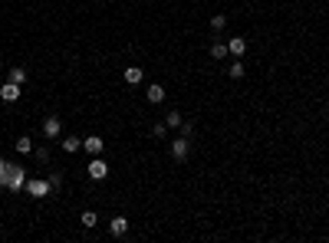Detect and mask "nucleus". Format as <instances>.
<instances>
[{
    "label": "nucleus",
    "instance_id": "nucleus-24",
    "mask_svg": "<svg viewBox=\"0 0 329 243\" xmlns=\"http://www.w3.org/2000/svg\"><path fill=\"white\" fill-rule=\"evenodd\" d=\"M191 132H194V125H191V122H181V135H188V138H191Z\"/></svg>",
    "mask_w": 329,
    "mask_h": 243
},
{
    "label": "nucleus",
    "instance_id": "nucleus-25",
    "mask_svg": "<svg viewBox=\"0 0 329 243\" xmlns=\"http://www.w3.org/2000/svg\"><path fill=\"white\" fill-rule=\"evenodd\" d=\"M0 73H3V66H0Z\"/></svg>",
    "mask_w": 329,
    "mask_h": 243
},
{
    "label": "nucleus",
    "instance_id": "nucleus-21",
    "mask_svg": "<svg viewBox=\"0 0 329 243\" xmlns=\"http://www.w3.org/2000/svg\"><path fill=\"white\" fill-rule=\"evenodd\" d=\"M7 161H3V158H0V188H7Z\"/></svg>",
    "mask_w": 329,
    "mask_h": 243
},
{
    "label": "nucleus",
    "instance_id": "nucleus-7",
    "mask_svg": "<svg viewBox=\"0 0 329 243\" xmlns=\"http://www.w3.org/2000/svg\"><path fill=\"white\" fill-rule=\"evenodd\" d=\"M82 148H86L89 155H102V148H106V142H102L99 135H86V138H82Z\"/></svg>",
    "mask_w": 329,
    "mask_h": 243
},
{
    "label": "nucleus",
    "instance_id": "nucleus-2",
    "mask_svg": "<svg viewBox=\"0 0 329 243\" xmlns=\"http://www.w3.org/2000/svg\"><path fill=\"white\" fill-rule=\"evenodd\" d=\"M23 188H27V171H23L20 165H10L7 168V191L17 194V191H23Z\"/></svg>",
    "mask_w": 329,
    "mask_h": 243
},
{
    "label": "nucleus",
    "instance_id": "nucleus-19",
    "mask_svg": "<svg viewBox=\"0 0 329 243\" xmlns=\"http://www.w3.org/2000/svg\"><path fill=\"white\" fill-rule=\"evenodd\" d=\"M227 73H230V79H244V63H241V59H237V63H230Z\"/></svg>",
    "mask_w": 329,
    "mask_h": 243
},
{
    "label": "nucleus",
    "instance_id": "nucleus-11",
    "mask_svg": "<svg viewBox=\"0 0 329 243\" xmlns=\"http://www.w3.org/2000/svg\"><path fill=\"white\" fill-rule=\"evenodd\" d=\"M79 148H82V138H76V135H66L63 138V151L66 155H76Z\"/></svg>",
    "mask_w": 329,
    "mask_h": 243
},
{
    "label": "nucleus",
    "instance_id": "nucleus-8",
    "mask_svg": "<svg viewBox=\"0 0 329 243\" xmlns=\"http://www.w3.org/2000/svg\"><path fill=\"white\" fill-rule=\"evenodd\" d=\"M227 49H230V56H234V59H241V56L247 53V40H244V36H230V40H227Z\"/></svg>",
    "mask_w": 329,
    "mask_h": 243
},
{
    "label": "nucleus",
    "instance_id": "nucleus-16",
    "mask_svg": "<svg viewBox=\"0 0 329 243\" xmlns=\"http://www.w3.org/2000/svg\"><path fill=\"white\" fill-rule=\"evenodd\" d=\"M96 223H99V214H96V210H82V227H86V230H92Z\"/></svg>",
    "mask_w": 329,
    "mask_h": 243
},
{
    "label": "nucleus",
    "instance_id": "nucleus-9",
    "mask_svg": "<svg viewBox=\"0 0 329 243\" xmlns=\"http://www.w3.org/2000/svg\"><path fill=\"white\" fill-rule=\"evenodd\" d=\"M109 233L112 237H125V233H129V217H112L109 220Z\"/></svg>",
    "mask_w": 329,
    "mask_h": 243
},
{
    "label": "nucleus",
    "instance_id": "nucleus-1",
    "mask_svg": "<svg viewBox=\"0 0 329 243\" xmlns=\"http://www.w3.org/2000/svg\"><path fill=\"white\" fill-rule=\"evenodd\" d=\"M27 194H30L33 200H43V197L53 194V188H50V181H46V177H30V181H27Z\"/></svg>",
    "mask_w": 329,
    "mask_h": 243
},
{
    "label": "nucleus",
    "instance_id": "nucleus-17",
    "mask_svg": "<svg viewBox=\"0 0 329 243\" xmlns=\"http://www.w3.org/2000/svg\"><path fill=\"white\" fill-rule=\"evenodd\" d=\"M10 82L23 86V82H27V69H23V66H13V69H10Z\"/></svg>",
    "mask_w": 329,
    "mask_h": 243
},
{
    "label": "nucleus",
    "instance_id": "nucleus-12",
    "mask_svg": "<svg viewBox=\"0 0 329 243\" xmlns=\"http://www.w3.org/2000/svg\"><path fill=\"white\" fill-rule=\"evenodd\" d=\"M142 79H145L142 66H129V69H125V82H129V86H138Z\"/></svg>",
    "mask_w": 329,
    "mask_h": 243
},
{
    "label": "nucleus",
    "instance_id": "nucleus-14",
    "mask_svg": "<svg viewBox=\"0 0 329 243\" xmlns=\"http://www.w3.org/2000/svg\"><path fill=\"white\" fill-rule=\"evenodd\" d=\"M211 30H214V33H224V30H227V17H224V13H214V17H211Z\"/></svg>",
    "mask_w": 329,
    "mask_h": 243
},
{
    "label": "nucleus",
    "instance_id": "nucleus-23",
    "mask_svg": "<svg viewBox=\"0 0 329 243\" xmlns=\"http://www.w3.org/2000/svg\"><path fill=\"white\" fill-rule=\"evenodd\" d=\"M152 132H155V138H164V132H168V125H164V122H158V125H155Z\"/></svg>",
    "mask_w": 329,
    "mask_h": 243
},
{
    "label": "nucleus",
    "instance_id": "nucleus-10",
    "mask_svg": "<svg viewBox=\"0 0 329 243\" xmlns=\"http://www.w3.org/2000/svg\"><path fill=\"white\" fill-rule=\"evenodd\" d=\"M145 96H148V102H152V105H158V102H164V86L152 82V86L145 89Z\"/></svg>",
    "mask_w": 329,
    "mask_h": 243
},
{
    "label": "nucleus",
    "instance_id": "nucleus-15",
    "mask_svg": "<svg viewBox=\"0 0 329 243\" xmlns=\"http://www.w3.org/2000/svg\"><path fill=\"white\" fill-rule=\"evenodd\" d=\"M211 56H214V59H227V56H230L227 43H211Z\"/></svg>",
    "mask_w": 329,
    "mask_h": 243
},
{
    "label": "nucleus",
    "instance_id": "nucleus-18",
    "mask_svg": "<svg viewBox=\"0 0 329 243\" xmlns=\"http://www.w3.org/2000/svg\"><path fill=\"white\" fill-rule=\"evenodd\" d=\"M181 112H168V115H164V125H168V128H181Z\"/></svg>",
    "mask_w": 329,
    "mask_h": 243
},
{
    "label": "nucleus",
    "instance_id": "nucleus-20",
    "mask_svg": "<svg viewBox=\"0 0 329 243\" xmlns=\"http://www.w3.org/2000/svg\"><path fill=\"white\" fill-rule=\"evenodd\" d=\"M46 181H50V188H53V191H59V184H63V174H59V171H50V177H46Z\"/></svg>",
    "mask_w": 329,
    "mask_h": 243
},
{
    "label": "nucleus",
    "instance_id": "nucleus-22",
    "mask_svg": "<svg viewBox=\"0 0 329 243\" xmlns=\"http://www.w3.org/2000/svg\"><path fill=\"white\" fill-rule=\"evenodd\" d=\"M36 161L46 165V161H50V148H36Z\"/></svg>",
    "mask_w": 329,
    "mask_h": 243
},
{
    "label": "nucleus",
    "instance_id": "nucleus-5",
    "mask_svg": "<svg viewBox=\"0 0 329 243\" xmlns=\"http://www.w3.org/2000/svg\"><path fill=\"white\" fill-rule=\"evenodd\" d=\"M59 132H63V122L56 119V115H50V119L43 122V138H50V142H56V138H59Z\"/></svg>",
    "mask_w": 329,
    "mask_h": 243
},
{
    "label": "nucleus",
    "instance_id": "nucleus-13",
    "mask_svg": "<svg viewBox=\"0 0 329 243\" xmlns=\"http://www.w3.org/2000/svg\"><path fill=\"white\" fill-rule=\"evenodd\" d=\"M17 151H20V155H33V138L30 135H20V138H17Z\"/></svg>",
    "mask_w": 329,
    "mask_h": 243
},
{
    "label": "nucleus",
    "instance_id": "nucleus-3",
    "mask_svg": "<svg viewBox=\"0 0 329 243\" xmlns=\"http://www.w3.org/2000/svg\"><path fill=\"white\" fill-rule=\"evenodd\" d=\"M188 155H191V138H188V135H178L175 142H171V158L181 165V161H188Z\"/></svg>",
    "mask_w": 329,
    "mask_h": 243
},
{
    "label": "nucleus",
    "instance_id": "nucleus-4",
    "mask_svg": "<svg viewBox=\"0 0 329 243\" xmlns=\"http://www.w3.org/2000/svg\"><path fill=\"white\" fill-rule=\"evenodd\" d=\"M86 171H89V177H92V181H102V177H109V165H106V161H102L99 155H92V161L86 165Z\"/></svg>",
    "mask_w": 329,
    "mask_h": 243
},
{
    "label": "nucleus",
    "instance_id": "nucleus-6",
    "mask_svg": "<svg viewBox=\"0 0 329 243\" xmlns=\"http://www.w3.org/2000/svg\"><path fill=\"white\" fill-rule=\"evenodd\" d=\"M20 92H23V86H17V82H3V86H0V99L3 102H17L20 99Z\"/></svg>",
    "mask_w": 329,
    "mask_h": 243
}]
</instances>
